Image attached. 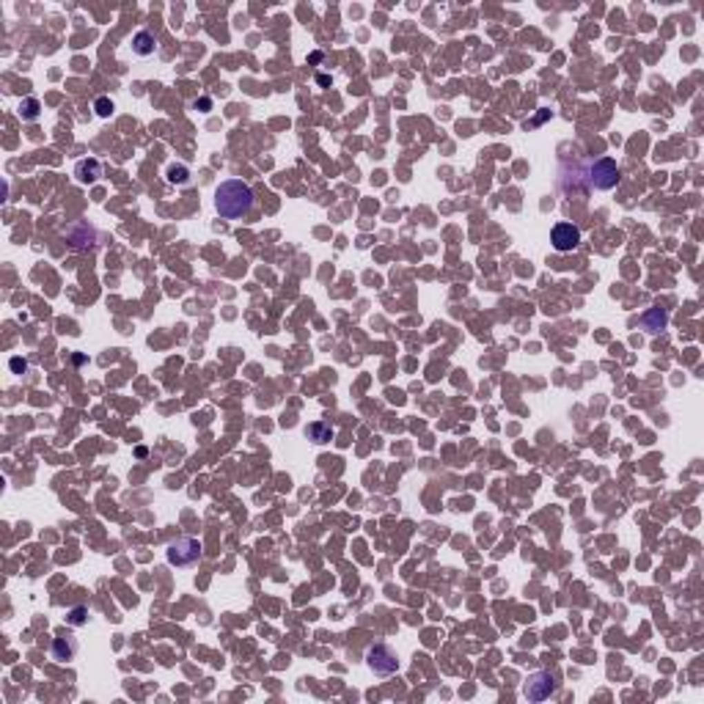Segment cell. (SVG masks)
<instances>
[{
	"mask_svg": "<svg viewBox=\"0 0 704 704\" xmlns=\"http://www.w3.org/2000/svg\"><path fill=\"white\" fill-rule=\"evenodd\" d=\"M550 242H553V248L559 253H570V250H575L581 245V229L572 226V223H559L550 232Z\"/></svg>",
	"mask_w": 704,
	"mask_h": 704,
	"instance_id": "cell-6",
	"label": "cell"
},
{
	"mask_svg": "<svg viewBox=\"0 0 704 704\" xmlns=\"http://www.w3.org/2000/svg\"><path fill=\"white\" fill-rule=\"evenodd\" d=\"M201 542L199 539H193V536H182V539H177V542H171L168 545V561L174 564V567H193V564H199L201 561Z\"/></svg>",
	"mask_w": 704,
	"mask_h": 704,
	"instance_id": "cell-3",
	"label": "cell"
},
{
	"mask_svg": "<svg viewBox=\"0 0 704 704\" xmlns=\"http://www.w3.org/2000/svg\"><path fill=\"white\" fill-rule=\"evenodd\" d=\"M94 110H97L99 119H108V116L113 113V102H110L108 97H97V99H94Z\"/></svg>",
	"mask_w": 704,
	"mask_h": 704,
	"instance_id": "cell-16",
	"label": "cell"
},
{
	"mask_svg": "<svg viewBox=\"0 0 704 704\" xmlns=\"http://www.w3.org/2000/svg\"><path fill=\"white\" fill-rule=\"evenodd\" d=\"M66 239H69V245H72L74 250H86V248L94 245L97 232H94L88 223H74V226L66 229Z\"/></svg>",
	"mask_w": 704,
	"mask_h": 704,
	"instance_id": "cell-8",
	"label": "cell"
},
{
	"mask_svg": "<svg viewBox=\"0 0 704 704\" xmlns=\"http://www.w3.org/2000/svg\"><path fill=\"white\" fill-rule=\"evenodd\" d=\"M11 369H14V372H19V374H22V372H25V369H28V363H25V361H19V358H11Z\"/></svg>",
	"mask_w": 704,
	"mask_h": 704,
	"instance_id": "cell-17",
	"label": "cell"
},
{
	"mask_svg": "<svg viewBox=\"0 0 704 704\" xmlns=\"http://www.w3.org/2000/svg\"><path fill=\"white\" fill-rule=\"evenodd\" d=\"M39 113H41V105H39L36 97H25V99L19 102V116H22V121H36Z\"/></svg>",
	"mask_w": 704,
	"mask_h": 704,
	"instance_id": "cell-13",
	"label": "cell"
},
{
	"mask_svg": "<svg viewBox=\"0 0 704 704\" xmlns=\"http://www.w3.org/2000/svg\"><path fill=\"white\" fill-rule=\"evenodd\" d=\"M210 105H212V99H207V97H204V99H199V102H196V108H204V110H207V108H210Z\"/></svg>",
	"mask_w": 704,
	"mask_h": 704,
	"instance_id": "cell-18",
	"label": "cell"
},
{
	"mask_svg": "<svg viewBox=\"0 0 704 704\" xmlns=\"http://www.w3.org/2000/svg\"><path fill=\"white\" fill-rule=\"evenodd\" d=\"M586 185L594 190H614L619 185V165L614 157H597L586 168Z\"/></svg>",
	"mask_w": 704,
	"mask_h": 704,
	"instance_id": "cell-2",
	"label": "cell"
},
{
	"mask_svg": "<svg viewBox=\"0 0 704 704\" xmlns=\"http://www.w3.org/2000/svg\"><path fill=\"white\" fill-rule=\"evenodd\" d=\"M253 188L242 179H226L221 182V188L215 190V210L221 218L226 221H237V218H245L250 210H253Z\"/></svg>",
	"mask_w": 704,
	"mask_h": 704,
	"instance_id": "cell-1",
	"label": "cell"
},
{
	"mask_svg": "<svg viewBox=\"0 0 704 704\" xmlns=\"http://www.w3.org/2000/svg\"><path fill=\"white\" fill-rule=\"evenodd\" d=\"M305 435L314 441V443H328V441H333V427L330 424H325V421H316V424H308L305 427Z\"/></svg>",
	"mask_w": 704,
	"mask_h": 704,
	"instance_id": "cell-12",
	"label": "cell"
},
{
	"mask_svg": "<svg viewBox=\"0 0 704 704\" xmlns=\"http://www.w3.org/2000/svg\"><path fill=\"white\" fill-rule=\"evenodd\" d=\"M50 655H52V661H58V663H66V661H72V658L77 655V641H74L72 636H61V638H52Z\"/></svg>",
	"mask_w": 704,
	"mask_h": 704,
	"instance_id": "cell-10",
	"label": "cell"
},
{
	"mask_svg": "<svg viewBox=\"0 0 704 704\" xmlns=\"http://www.w3.org/2000/svg\"><path fill=\"white\" fill-rule=\"evenodd\" d=\"M88 616H91V614H88L86 605H74V608L66 614V622H69L72 627H83V625L88 622Z\"/></svg>",
	"mask_w": 704,
	"mask_h": 704,
	"instance_id": "cell-15",
	"label": "cell"
},
{
	"mask_svg": "<svg viewBox=\"0 0 704 704\" xmlns=\"http://www.w3.org/2000/svg\"><path fill=\"white\" fill-rule=\"evenodd\" d=\"M154 50H157V39H154V33H149V30H138L135 36H132V52L135 55H154Z\"/></svg>",
	"mask_w": 704,
	"mask_h": 704,
	"instance_id": "cell-11",
	"label": "cell"
},
{
	"mask_svg": "<svg viewBox=\"0 0 704 704\" xmlns=\"http://www.w3.org/2000/svg\"><path fill=\"white\" fill-rule=\"evenodd\" d=\"M99 177H102V163L94 160V157H86V160H80L74 165V179L80 185H94Z\"/></svg>",
	"mask_w": 704,
	"mask_h": 704,
	"instance_id": "cell-9",
	"label": "cell"
},
{
	"mask_svg": "<svg viewBox=\"0 0 704 704\" xmlns=\"http://www.w3.org/2000/svg\"><path fill=\"white\" fill-rule=\"evenodd\" d=\"M366 663H369V669H372L374 674H380V677H391V674L399 672V655H396L388 644H374V647H369V650H366Z\"/></svg>",
	"mask_w": 704,
	"mask_h": 704,
	"instance_id": "cell-4",
	"label": "cell"
},
{
	"mask_svg": "<svg viewBox=\"0 0 704 704\" xmlns=\"http://www.w3.org/2000/svg\"><path fill=\"white\" fill-rule=\"evenodd\" d=\"M556 688L559 685H556V677L550 672H534V674H528V680L523 685V694H525L528 702H545L556 694Z\"/></svg>",
	"mask_w": 704,
	"mask_h": 704,
	"instance_id": "cell-5",
	"label": "cell"
},
{
	"mask_svg": "<svg viewBox=\"0 0 704 704\" xmlns=\"http://www.w3.org/2000/svg\"><path fill=\"white\" fill-rule=\"evenodd\" d=\"M638 325L650 333V336H658V333H663L666 328H669V314L663 311V308H647L644 314H641V319H638Z\"/></svg>",
	"mask_w": 704,
	"mask_h": 704,
	"instance_id": "cell-7",
	"label": "cell"
},
{
	"mask_svg": "<svg viewBox=\"0 0 704 704\" xmlns=\"http://www.w3.org/2000/svg\"><path fill=\"white\" fill-rule=\"evenodd\" d=\"M168 182L171 185H190V168L182 163H171L168 165Z\"/></svg>",
	"mask_w": 704,
	"mask_h": 704,
	"instance_id": "cell-14",
	"label": "cell"
}]
</instances>
